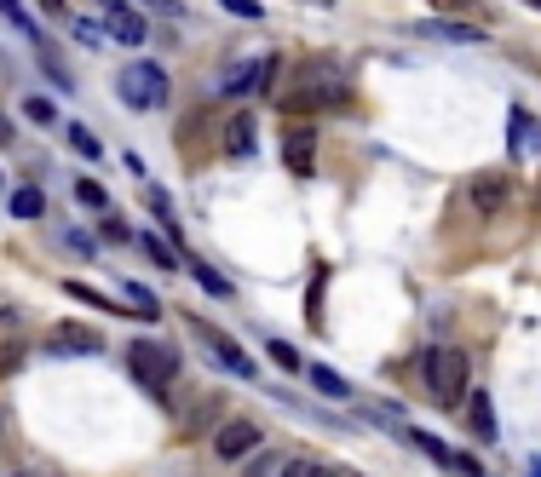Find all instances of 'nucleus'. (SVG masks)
I'll return each instance as SVG.
<instances>
[{"label":"nucleus","mask_w":541,"mask_h":477,"mask_svg":"<svg viewBox=\"0 0 541 477\" xmlns=\"http://www.w3.org/2000/svg\"><path fill=\"white\" fill-rule=\"evenodd\" d=\"M271 357H277V368H300V351L288 340H271Z\"/></svg>","instance_id":"obj_26"},{"label":"nucleus","mask_w":541,"mask_h":477,"mask_svg":"<svg viewBox=\"0 0 541 477\" xmlns=\"http://www.w3.org/2000/svg\"><path fill=\"white\" fill-rule=\"evenodd\" d=\"M196 334H202V340L213 345V363L225 368V374H236V380H254V374H259V368H254V357H248V351H242L236 340H225V334H213L208 322H196Z\"/></svg>","instance_id":"obj_7"},{"label":"nucleus","mask_w":541,"mask_h":477,"mask_svg":"<svg viewBox=\"0 0 541 477\" xmlns=\"http://www.w3.org/2000/svg\"><path fill=\"white\" fill-rule=\"evenodd\" d=\"M75 202L93 207V213H110V190H104L98 179H75Z\"/></svg>","instance_id":"obj_16"},{"label":"nucleus","mask_w":541,"mask_h":477,"mask_svg":"<svg viewBox=\"0 0 541 477\" xmlns=\"http://www.w3.org/2000/svg\"><path fill=\"white\" fill-rule=\"evenodd\" d=\"M104 236H110V242H133V230L121 225V219H104Z\"/></svg>","instance_id":"obj_27"},{"label":"nucleus","mask_w":541,"mask_h":477,"mask_svg":"<svg viewBox=\"0 0 541 477\" xmlns=\"http://www.w3.org/2000/svg\"><path fill=\"white\" fill-rule=\"evenodd\" d=\"M0 184H6V179H0Z\"/></svg>","instance_id":"obj_33"},{"label":"nucleus","mask_w":541,"mask_h":477,"mask_svg":"<svg viewBox=\"0 0 541 477\" xmlns=\"http://www.w3.org/2000/svg\"><path fill=\"white\" fill-rule=\"evenodd\" d=\"M41 12H64V0H41Z\"/></svg>","instance_id":"obj_30"},{"label":"nucleus","mask_w":541,"mask_h":477,"mask_svg":"<svg viewBox=\"0 0 541 477\" xmlns=\"http://www.w3.org/2000/svg\"><path fill=\"white\" fill-rule=\"evenodd\" d=\"M139 248L150 253V259H156V265H167V271H173V265H179V259H185V253L173 248V242H162V236H150V230H144V236H139Z\"/></svg>","instance_id":"obj_17"},{"label":"nucleus","mask_w":541,"mask_h":477,"mask_svg":"<svg viewBox=\"0 0 541 477\" xmlns=\"http://www.w3.org/2000/svg\"><path fill=\"white\" fill-rule=\"evenodd\" d=\"M116 98L121 104H133V110H162L167 104V69L139 58V64H127L116 75Z\"/></svg>","instance_id":"obj_3"},{"label":"nucleus","mask_w":541,"mask_h":477,"mask_svg":"<svg viewBox=\"0 0 541 477\" xmlns=\"http://www.w3.org/2000/svg\"><path fill=\"white\" fill-rule=\"evenodd\" d=\"M311 386L323 391V397H352V386H346L334 368H311Z\"/></svg>","instance_id":"obj_18"},{"label":"nucleus","mask_w":541,"mask_h":477,"mask_svg":"<svg viewBox=\"0 0 541 477\" xmlns=\"http://www.w3.org/2000/svg\"><path fill=\"white\" fill-rule=\"evenodd\" d=\"M317 6H323V0H317Z\"/></svg>","instance_id":"obj_32"},{"label":"nucleus","mask_w":541,"mask_h":477,"mask_svg":"<svg viewBox=\"0 0 541 477\" xmlns=\"http://www.w3.org/2000/svg\"><path fill=\"white\" fill-rule=\"evenodd\" d=\"M0 18L12 23V29H24V35H41V29H35V18H29L18 0H0Z\"/></svg>","instance_id":"obj_21"},{"label":"nucleus","mask_w":541,"mask_h":477,"mask_svg":"<svg viewBox=\"0 0 541 477\" xmlns=\"http://www.w3.org/2000/svg\"><path fill=\"white\" fill-rule=\"evenodd\" d=\"M283 161H288V173L306 179L311 167H317V133H311V127H294V133L283 138Z\"/></svg>","instance_id":"obj_10"},{"label":"nucleus","mask_w":541,"mask_h":477,"mask_svg":"<svg viewBox=\"0 0 541 477\" xmlns=\"http://www.w3.org/2000/svg\"><path fill=\"white\" fill-rule=\"evenodd\" d=\"M185 265H190V276H196V282H202V288H208L213 299H231V282L213 271V265H202V259H185Z\"/></svg>","instance_id":"obj_15"},{"label":"nucleus","mask_w":541,"mask_h":477,"mask_svg":"<svg viewBox=\"0 0 541 477\" xmlns=\"http://www.w3.org/2000/svg\"><path fill=\"white\" fill-rule=\"evenodd\" d=\"M277 477H329V466H317V460H283Z\"/></svg>","instance_id":"obj_24"},{"label":"nucleus","mask_w":541,"mask_h":477,"mask_svg":"<svg viewBox=\"0 0 541 477\" xmlns=\"http://www.w3.org/2000/svg\"><path fill=\"white\" fill-rule=\"evenodd\" d=\"M6 207H12V219H41V213H47V196H41V184H18Z\"/></svg>","instance_id":"obj_12"},{"label":"nucleus","mask_w":541,"mask_h":477,"mask_svg":"<svg viewBox=\"0 0 541 477\" xmlns=\"http://www.w3.org/2000/svg\"><path fill=\"white\" fill-rule=\"evenodd\" d=\"M467 420H472V432H478V443H495V409H490V397H484V391L467 397Z\"/></svg>","instance_id":"obj_13"},{"label":"nucleus","mask_w":541,"mask_h":477,"mask_svg":"<svg viewBox=\"0 0 541 477\" xmlns=\"http://www.w3.org/2000/svg\"><path fill=\"white\" fill-rule=\"evenodd\" d=\"M64 294H70V299H81V305H98V311H127V305H110L104 294H93L87 282H64Z\"/></svg>","instance_id":"obj_20"},{"label":"nucleus","mask_w":541,"mask_h":477,"mask_svg":"<svg viewBox=\"0 0 541 477\" xmlns=\"http://www.w3.org/2000/svg\"><path fill=\"white\" fill-rule=\"evenodd\" d=\"M507 196H513V184L501 179V173H484V179H472V213H484V219H495V213L507 207Z\"/></svg>","instance_id":"obj_9"},{"label":"nucleus","mask_w":541,"mask_h":477,"mask_svg":"<svg viewBox=\"0 0 541 477\" xmlns=\"http://www.w3.org/2000/svg\"><path fill=\"white\" fill-rule=\"evenodd\" d=\"M127 311H139L144 322H156L162 317V299L150 294V288H139V282H127Z\"/></svg>","instance_id":"obj_14"},{"label":"nucleus","mask_w":541,"mask_h":477,"mask_svg":"<svg viewBox=\"0 0 541 477\" xmlns=\"http://www.w3.org/2000/svg\"><path fill=\"white\" fill-rule=\"evenodd\" d=\"M530 6H541V0H530Z\"/></svg>","instance_id":"obj_31"},{"label":"nucleus","mask_w":541,"mask_h":477,"mask_svg":"<svg viewBox=\"0 0 541 477\" xmlns=\"http://www.w3.org/2000/svg\"><path fill=\"white\" fill-rule=\"evenodd\" d=\"M277 472H283V460L271 455V460H259V466H254V472H248V477H277Z\"/></svg>","instance_id":"obj_28"},{"label":"nucleus","mask_w":541,"mask_h":477,"mask_svg":"<svg viewBox=\"0 0 541 477\" xmlns=\"http://www.w3.org/2000/svg\"><path fill=\"white\" fill-rule=\"evenodd\" d=\"M259 443H265L259 420H225V426L213 432V455H219V460H242V455H254Z\"/></svg>","instance_id":"obj_4"},{"label":"nucleus","mask_w":541,"mask_h":477,"mask_svg":"<svg viewBox=\"0 0 541 477\" xmlns=\"http://www.w3.org/2000/svg\"><path fill=\"white\" fill-rule=\"evenodd\" d=\"M104 35L121 46H144V35H150V23L133 12V6H121V0H104Z\"/></svg>","instance_id":"obj_8"},{"label":"nucleus","mask_w":541,"mask_h":477,"mask_svg":"<svg viewBox=\"0 0 541 477\" xmlns=\"http://www.w3.org/2000/svg\"><path fill=\"white\" fill-rule=\"evenodd\" d=\"M219 6H225L231 18H248V23H259V18H265V6H259V0H219Z\"/></svg>","instance_id":"obj_25"},{"label":"nucleus","mask_w":541,"mask_h":477,"mask_svg":"<svg viewBox=\"0 0 541 477\" xmlns=\"http://www.w3.org/2000/svg\"><path fill=\"white\" fill-rule=\"evenodd\" d=\"M127 374H133L150 397H167L173 380H179V351L162 340H133L127 345Z\"/></svg>","instance_id":"obj_1"},{"label":"nucleus","mask_w":541,"mask_h":477,"mask_svg":"<svg viewBox=\"0 0 541 477\" xmlns=\"http://www.w3.org/2000/svg\"><path fill=\"white\" fill-rule=\"evenodd\" d=\"M421 35H432V41H461V46H484L490 35L484 29H467V23H438V18H426V23H415Z\"/></svg>","instance_id":"obj_11"},{"label":"nucleus","mask_w":541,"mask_h":477,"mask_svg":"<svg viewBox=\"0 0 541 477\" xmlns=\"http://www.w3.org/2000/svg\"><path fill=\"white\" fill-rule=\"evenodd\" d=\"M24 115H29V121H41V127H47V121H58L52 98H41V92H35V98H24Z\"/></svg>","instance_id":"obj_22"},{"label":"nucleus","mask_w":541,"mask_h":477,"mask_svg":"<svg viewBox=\"0 0 541 477\" xmlns=\"http://www.w3.org/2000/svg\"><path fill=\"white\" fill-rule=\"evenodd\" d=\"M231 156H254V121L248 115H236V127H231Z\"/></svg>","instance_id":"obj_19"},{"label":"nucleus","mask_w":541,"mask_h":477,"mask_svg":"<svg viewBox=\"0 0 541 477\" xmlns=\"http://www.w3.org/2000/svg\"><path fill=\"white\" fill-rule=\"evenodd\" d=\"M47 351L52 357H93V351H104V340L87 322H58V328H47Z\"/></svg>","instance_id":"obj_5"},{"label":"nucleus","mask_w":541,"mask_h":477,"mask_svg":"<svg viewBox=\"0 0 541 477\" xmlns=\"http://www.w3.org/2000/svg\"><path fill=\"white\" fill-rule=\"evenodd\" d=\"M70 144H75V150H81V156H87V161H98V138L87 133L81 121H70Z\"/></svg>","instance_id":"obj_23"},{"label":"nucleus","mask_w":541,"mask_h":477,"mask_svg":"<svg viewBox=\"0 0 541 477\" xmlns=\"http://www.w3.org/2000/svg\"><path fill=\"white\" fill-rule=\"evenodd\" d=\"M277 75V58H242V64L225 69V92L231 98H248V92H265Z\"/></svg>","instance_id":"obj_6"},{"label":"nucleus","mask_w":541,"mask_h":477,"mask_svg":"<svg viewBox=\"0 0 541 477\" xmlns=\"http://www.w3.org/2000/svg\"><path fill=\"white\" fill-rule=\"evenodd\" d=\"M421 368H426V391H432L438 409H455L467 397V357L455 345H432L421 357Z\"/></svg>","instance_id":"obj_2"},{"label":"nucleus","mask_w":541,"mask_h":477,"mask_svg":"<svg viewBox=\"0 0 541 477\" xmlns=\"http://www.w3.org/2000/svg\"><path fill=\"white\" fill-rule=\"evenodd\" d=\"M6 138H12V121H6V115H0V144H6Z\"/></svg>","instance_id":"obj_29"}]
</instances>
